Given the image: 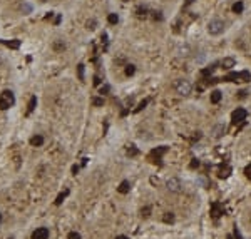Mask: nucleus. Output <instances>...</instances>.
<instances>
[{"label": "nucleus", "instance_id": "f257e3e1", "mask_svg": "<svg viewBox=\"0 0 251 239\" xmlns=\"http://www.w3.org/2000/svg\"><path fill=\"white\" fill-rule=\"evenodd\" d=\"M174 90L179 94V96L186 97V96H189V94L193 92V84L189 80H186V79H179V80L174 82Z\"/></svg>", "mask_w": 251, "mask_h": 239}, {"label": "nucleus", "instance_id": "f03ea898", "mask_svg": "<svg viewBox=\"0 0 251 239\" xmlns=\"http://www.w3.org/2000/svg\"><path fill=\"white\" fill-rule=\"evenodd\" d=\"M224 28H226V23L221 19H213L208 23V32L211 35H221L224 32Z\"/></svg>", "mask_w": 251, "mask_h": 239}, {"label": "nucleus", "instance_id": "7ed1b4c3", "mask_svg": "<svg viewBox=\"0 0 251 239\" xmlns=\"http://www.w3.org/2000/svg\"><path fill=\"white\" fill-rule=\"evenodd\" d=\"M14 104H15L14 92H12V90H3V92L0 94V109L7 110V109H10Z\"/></svg>", "mask_w": 251, "mask_h": 239}, {"label": "nucleus", "instance_id": "20e7f679", "mask_svg": "<svg viewBox=\"0 0 251 239\" xmlns=\"http://www.w3.org/2000/svg\"><path fill=\"white\" fill-rule=\"evenodd\" d=\"M224 80L228 82H248L251 80V74L248 70H243V72H231L224 77Z\"/></svg>", "mask_w": 251, "mask_h": 239}, {"label": "nucleus", "instance_id": "39448f33", "mask_svg": "<svg viewBox=\"0 0 251 239\" xmlns=\"http://www.w3.org/2000/svg\"><path fill=\"white\" fill-rule=\"evenodd\" d=\"M246 117H248V112H246L243 107H238V109L233 110V114H231L233 124H243V122L246 121Z\"/></svg>", "mask_w": 251, "mask_h": 239}, {"label": "nucleus", "instance_id": "423d86ee", "mask_svg": "<svg viewBox=\"0 0 251 239\" xmlns=\"http://www.w3.org/2000/svg\"><path fill=\"white\" fill-rule=\"evenodd\" d=\"M166 187L169 192H181L183 191V184H181V181L178 177H169V179L166 181Z\"/></svg>", "mask_w": 251, "mask_h": 239}, {"label": "nucleus", "instance_id": "0eeeda50", "mask_svg": "<svg viewBox=\"0 0 251 239\" xmlns=\"http://www.w3.org/2000/svg\"><path fill=\"white\" fill-rule=\"evenodd\" d=\"M224 132H226V124H224V122H219V124H216L211 129V135L214 139H221L224 135Z\"/></svg>", "mask_w": 251, "mask_h": 239}, {"label": "nucleus", "instance_id": "6e6552de", "mask_svg": "<svg viewBox=\"0 0 251 239\" xmlns=\"http://www.w3.org/2000/svg\"><path fill=\"white\" fill-rule=\"evenodd\" d=\"M49 236H50V231L47 228H37L32 233V239H49Z\"/></svg>", "mask_w": 251, "mask_h": 239}, {"label": "nucleus", "instance_id": "1a4fd4ad", "mask_svg": "<svg viewBox=\"0 0 251 239\" xmlns=\"http://www.w3.org/2000/svg\"><path fill=\"white\" fill-rule=\"evenodd\" d=\"M166 151H167V147H166V146L159 147V149H154V151L149 154V159L153 160V162H156V164H158V162H161V156H162Z\"/></svg>", "mask_w": 251, "mask_h": 239}, {"label": "nucleus", "instance_id": "9d476101", "mask_svg": "<svg viewBox=\"0 0 251 239\" xmlns=\"http://www.w3.org/2000/svg\"><path fill=\"white\" fill-rule=\"evenodd\" d=\"M223 214H224V207L219 203L211 204V216L213 217H219V216H223Z\"/></svg>", "mask_w": 251, "mask_h": 239}, {"label": "nucleus", "instance_id": "9b49d317", "mask_svg": "<svg viewBox=\"0 0 251 239\" xmlns=\"http://www.w3.org/2000/svg\"><path fill=\"white\" fill-rule=\"evenodd\" d=\"M178 53L181 57H188L189 53H191V47H189L188 44H181L179 47H178Z\"/></svg>", "mask_w": 251, "mask_h": 239}, {"label": "nucleus", "instance_id": "f8f14e48", "mask_svg": "<svg viewBox=\"0 0 251 239\" xmlns=\"http://www.w3.org/2000/svg\"><path fill=\"white\" fill-rule=\"evenodd\" d=\"M117 191L121 192V194H127V192L131 191V182H129V181H122V182L119 184Z\"/></svg>", "mask_w": 251, "mask_h": 239}, {"label": "nucleus", "instance_id": "ddd939ff", "mask_svg": "<svg viewBox=\"0 0 251 239\" xmlns=\"http://www.w3.org/2000/svg\"><path fill=\"white\" fill-rule=\"evenodd\" d=\"M221 65H223V69H231L236 65V60H234L233 57H226V59L221 60Z\"/></svg>", "mask_w": 251, "mask_h": 239}, {"label": "nucleus", "instance_id": "4468645a", "mask_svg": "<svg viewBox=\"0 0 251 239\" xmlns=\"http://www.w3.org/2000/svg\"><path fill=\"white\" fill-rule=\"evenodd\" d=\"M30 144H32L34 147L42 146V144H44V137H42V135H34V137L30 139Z\"/></svg>", "mask_w": 251, "mask_h": 239}, {"label": "nucleus", "instance_id": "2eb2a0df", "mask_svg": "<svg viewBox=\"0 0 251 239\" xmlns=\"http://www.w3.org/2000/svg\"><path fill=\"white\" fill-rule=\"evenodd\" d=\"M216 65H218V64H211V65H209V67L203 69V70H201V75H203V77H208V75H211V74L214 72Z\"/></svg>", "mask_w": 251, "mask_h": 239}, {"label": "nucleus", "instance_id": "dca6fc26", "mask_svg": "<svg viewBox=\"0 0 251 239\" xmlns=\"http://www.w3.org/2000/svg\"><path fill=\"white\" fill-rule=\"evenodd\" d=\"M229 174H231V167H229V166H224V167L219 169V177H221V179L229 177Z\"/></svg>", "mask_w": 251, "mask_h": 239}, {"label": "nucleus", "instance_id": "f3484780", "mask_svg": "<svg viewBox=\"0 0 251 239\" xmlns=\"http://www.w3.org/2000/svg\"><path fill=\"white\" fill-rule=\"evenodd\" d=\"M221 97H223V94H221L219 90H213L211 92V102L213 104H218V102L221 100Z\"/></svg>", "mask_w": 251, "mask_h": 239}, {"label": "nucleus", "instance_id": "a211bd4d", "mask_svg": "<svg viewBox=\"0 0 251 239\" xmlns=\"http://www.w3.org/2000/svg\"><path fill=\"white\" fill-rule=\"evenodd\" d=\"M2 44H5L7 47H10V49H19L20 47V40H12V42H7V40H0Z\"/></svg>", "mask_w": 251, "mask_h": 239}, {"label": "nucleus", "instance_id": "6ab92c4d", "mask_svg": "<svg viewBox=\"0 0 251 239\" xmlns=\"http://www.w3.org/2000/svg\"><path fill=\"white\" fill-rule=\"evenodd\" d=\"M35 105H37V97H30V100H28V107H27V114H30L32 110L35 109Z\"/></svg>", "mask_w": 251, "mask_h": 239}, {"label": "nucleus", "instance_id": "aec40b11", "mask_svg": "<svg viewBox=\"0 0 251 239\" xmlns=\"http://www.w3.org/2000/svg\"><path fill=\"white\" fill-rule=\"evenodd\" d=\"M162 221L166 222V224H171V222H174V212H166L162 217Z\"/></svg>", "mask_w": 251, "mask_h": 239}, {"label": "nucleus", "instance_id": "412c9836", "mask_svg": "<svg viewBox=\"0 0 251 239\" xmlns=\"http://www.w3.org/2000/svg\"><path fill=\"white\" fill-rule=\"evenodd\" d=\"M69 194V191H64V192H60L59 196H57V199H55V206H60L64 203V199H65V196Z\"/></svg>", "mask_w": 251, "mask_h": 239}, {"label": "nucleus", "instance_id": "4be33fe9", "mask_svg": "<svg viewBox=\"0 0 251 239\" xmlns=\"http://www.w3.org/2000/svg\"><path fill=\"white\" fill-rule=\"evenodd\" d=\"M243 9H245L243 2H236V3L233 5V12H234V14H241V12H243Z\"/></svg>", "mask_w": 251, "mask_h": 239}, {"label": "nucleus", "instance_id": "5701e85b", "mask_svg": "<svg viewBox=\"0 0 251 239\" xmlns=\"http://www.w3.org/2000/svg\"><path fill=\"white\" fill-rule=\"evenodd\" d=\"M107 22L110 23V25H116V23L119 22V17H117V14H109V17H107Z\"/></svg>", "mask_w": 251, "mask_h": 239}, {"label": "nucleus", "instance_id": "b1692460", "mask_svg": "<svg viewBox=\"0 0 251 239\" xmlns=\"http://www.w3.org/2000/svg\"><path fill=\"white\" fill-rule=\"evenodd\" d=\"M97 25V22H96V19H92V20H87V23H85V27L89 28V30H94Z\"/></svg>", "mask_w": 251, "mask_h": 239}, {"label": "nucleus", "instance_id": "393cba45", "mask_svg": "<svg viewBox=\"0 0 251 239\" xmlns=\"http://www.w3.org/2000/svg\"><path fill=\"white\" fill-rule=\"evenodd\" d=\"M149 214H151V207H149V206H146V207L141 209V216L142 217H149Z\"/></svg>", "mask_w": 251, "mask_h": 239}, {"label": "nucleus", "instance_id": "a878e982", "mask_svg": "<svg viewBox=\"0 0 251 239\" xmlns=\"http://www.w3.org/2000/svg\"><path fill=\"white\" fill-rule=\"evenodd\" d=\"M134 72H136V67H134L132 64H131V65H126V75H132Z\"/></svg>", "mask_w": 251, "mask_h": 239}, {"label": "nucleus", "instance_id": "bb28decb", "mask_svg": "<svg viewBox=\"0 0 251 239\" xmlns=\"http://www.w3.org/2000/svg\"><path fill=\"white\" fill-rule=\"evenodd\" d=\"M77 72H79V79L84 80V64H79V65H77Z\"/></svg>", "mask_w": 251, "mask_h": 239}, {"label": "nucleus", "instance_id": "cd10ccee", "mask_svg": "<svg viewBox=\"0 0 251 239\" xmlns=\"http://www.w3.org/2000/svg\"><path fill=\"white\" fill-rule=\"evenodd\" d=\"M54 49H55V50H64V49H65V44H64V42H55V44H54Z\"/></svg>", "mask_w": 251, "mask_h": 239}, {"label": "nucleus", "instance_id": "c85d7f7f", "mask_svg": "<svg viewBox=\"0 0 251 239\" xmlns=\"http://www.w3.org/2000/svg\"><path fill=\"white\" fill-rule=\"evenodd\" d=\"M67 239H80V234H79V233H76V231H72V233H69Z\"/></svg>", "mask_w": 251, "mask_h": 239}, {"label": "nucleus", "instance_id": "c756f323", "mask_svg": "<svg viewBox=\"0 0 251 239\" xmlns=\"http://www.w3.org/2000/svg\"><path fill=\"white\" fill-rule=\"evenodd\" d=\"M146 14H147V9H146V7H139V9H137V15H139V17H142V15L146 17Z\"/></svg>", "mask_w": 251, "mask_h": 239}, {"label": "nucleus", "instance_id": "7c9ffc66", "mask_svg": "<svg viewBox=\"0 0 251 239\" xmlns=\"http://www.w3.org/2000/svg\"><path fill=\"white\" fill-rule=\"evenodd\" d=\"M127 154H129V156H136V154H137V149H136V146H131L129 151H127Z\"/></svg>", "mask_w": 251, "mask_h": 239}, {"label": "nucleus", "instance_id": "2f4dec72", "mask_svg": "<svg viewBox=\"0 0 251 239\" xmlns=\"http://www.w3.org/2000/svg\"><path fill=\"white\" fill-rule=\"evenodd\" d=\"M92 104H94V105H102V104H104V99H99V97H96V99L92 100Z\"/></svg>", "mask_w": 251, "mask_h": 239}, {"label": "nucleus", "instance_id": "473e14b6", "mask_svg": "<svg viewBox=\"0 0 251 239\" xmlns=\"http://www.w3.org/2000/svg\"><path fill=\"white\" fill-rule=\"evenodd\" d=\"M245 174H246V177H248V179H251V164H248V166H246Z\"/></svg>", "mask_w": 251, "mask_h": 239}, {"label": "nucleus", "instance_id": "72a5a7b5", "mask_svg": "<svg viewBox=\"0 0 251 239\" xmlns=\"http://www.w3.org/2000/svg\"><path fill=\"white\" fill-rule=\"evenodd\" d=\"M30 10H32V7L28 5V3H24V5H22V12H25V14H28Z\"/></svg>", "mask_w": 251, "mask_h": 239}, {"label": "nucleus", "instance_id": "f704fd0d", "mask_svg": "<svg viewBox=\"0 0 251 239\" xmlns=\"http://www.w3.org/2000/svg\"><path fill=\"white\" fill-rule=\"evenodd\" d=\"M109 90H110L109 85H102V87H101V94L104 96V94H107V92H109Z\"/></svg>", "mask_w": 251, "mask_h": 239}, {"label": "nucleus", "instance_id": "c9c22d12", "mask_svg": "<svg viewBox=\"0 0 251 239\" xmlns=\"http://www.w3.org/2000/svg\"><path fill=\"white\" fill-rule=\"evenodd\" d=\"M146 105H147V100H142L141 104H139V107H137V109H136V112H139V110H142V109H144V107H146Z\"/></svg>", "mask_w": 251, "mask_h": 239}, {"label": "nucleus", "instance_id": "e433bc0d", "mask_svg": "<svg viewBox=\"0 0 251 239\" xmlns=\"http://www.w3.org/2000/svg\"><path fill=\"white\" fill-rule=\"evenodd\" d=\"M153 17H154V20H162V14L161 12H154Z\"/></svg>", "mask_w": 251, "mask_h": 239}, {"label": "nucleus", "instance_id": "4c0bfd02", "mask_svg": "<svg viewBox=\"0 0 251 239\" xmlns=\"http://www.w3.org/2000/svg\"><path fill=\"white\" fill-rule=\"evenodd\" d=\"M234 237H236V239H243V236L240 234V231H238V228H234Z\"/></svg>", "mask_w": 251, "mask_h": 239}, {"label": "nucleus", "instance_id": "58836bf2", "mask_svg": "<svg viewBox=\"0 0 251 239\" xmlns=\"http://www.w3.org/2000/svg\"><path fill=\"white\" fill-rule=\"evenodd\" d=\"M246 94H248L246 90H240V92H238V97H240V99H243V97H246Z\"/></svg>", "mask_w": 251, "mask_h": 239}, {"label": "nucleus", "instance_id": "ea45409f", "mask_svg": "<svg viewBox=\"0 0 251 239\" xmlns=\"http://www.w3.org/2000/svg\"><path fill=\"white\" fill-rule=\"evenodd\" d=\"M196 166H199V160H197V159H193V162H191V167H196Z\"/></svg>", "mask_w": 251, "mask_h": 239}, {"label": "nucleus", "instance_id": "a19ab883", "mask_svg": "<svg viewBox=\"0 0 251 239\" xmlns=\"http://www.w3.org/2000/svg\"><path fill=\"white\" fill-rule=\"evenodd\" d=\"M79 172V166H72V174H77Z\"/></svg>", "mask_w": 251, "mask_h": 239}, {"label": "nucleus", "instance_id": "79ce46f5", "mask_svg": "<svg viewBox=\"0 0 251 239\" xmlns=\"http://www.w3.org/2000/svg\"><path fill=\"white\" fill-rule=\"evenodd\" d=\"M94 84H96V85H99V84H101V79H99V77L96 75V77H94Z\"/></svg>", "mask_w": 251, "mask_h": 239}, {"label": "nucleus", "instance_id": "37998d69", "mask_svg": "<svg viewBox=\"0 0 251 239\" xmlns=\"http://www.w3.org/2000/svg\"><path fill=\"white\" fill-rule=\"evenodd\" d=\"M116 239H129V237H127V236H122V234H121V236H117Z\"/></svg>", "mask_w": 251, "mask_h": 239}, {"label": "nucleus", "instance_id": "c03bdc74", "mask_svg": "<svg viewBox=\"0 0 251 239\" xmlns=\"http://www.w3.org/2000/svg\"><path fill=\"white\" fill-rule=\"evenodd\" d=\"M193 2H194V0H188V2H186V5H189V3H193Z\"/></svg>", "mask_w": 251, "mask_h": 239}, {"label": "nucleus", "instance_id": "a18cd8bd", "mask_svg": "<svg viewBox=\"0 0 251 239\" xmlns=\"http://www.w3.org/2000/svg\"><path fill=\"white\" fill-rule=\"evenodd\" d=\"M228 239H233V237H231V236H228Z\"/></svg>", "mask_w": 251, "mask_h": 239}, {"label": "nucleus", "instance_id": "49530a36", "mask_svg": "<svg viewBox=\"0 0 251 239\" xmlns=\"http://www.w3.org/2000/svg\"><path fill=\"white\" fill-rule=\"evenodd\" d=\"M40 2H47V0H40Z\"/></svg>", "mask_w": 251, "mask_h": 239}, {"label": "nucleus", "instance_id": "de8ad7c7", "mask_svg": "<svg viewBox=\"0 0 251 239\" xmlns=\"http://www.w3.org/2000/svg\"><path fill=\"white\" fill-rule=\"evenodd\" d=\"M0 221H2V216H0Z\"/></svg>", "mask_w": 251, "mask_h": 239}]
</instances>
